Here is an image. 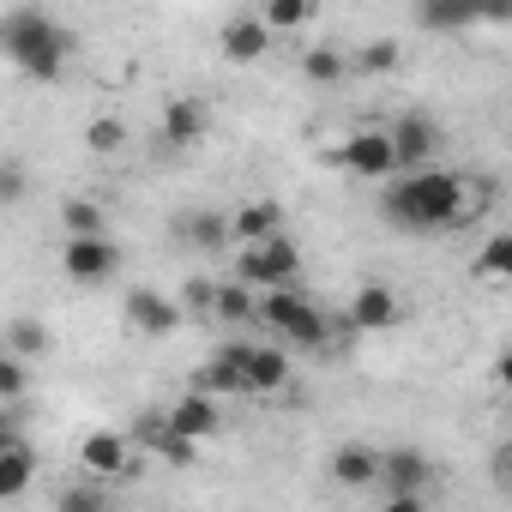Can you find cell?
I'll list each match as a JSON object with an SVG mask.
<instances>
[{"label": "cell", "mask_w": 512, "mask_h": 512, "mask_svg": "<svg viewBox=\"0 0 512 512\" xmlns=\"http://www.w3.org/2000/svg\"><path fill=\"white\" fill-rule=\"evenodd\" d=\"M380 217L398 235H446L470 217L464 181L440 163H416V169H392L380 181Z\"/></svg>", "instance_id": "1"}, {"label": "cell", "mask_w": 512, "mask_h": 512, "mask_svg": "<svg viewBox=\"0 0 512 512\" xmlns=\"http://www.w3.org/2000/svg\"><path fill=\"white\" fill-rule=\"evenodd\" d=\"M0 55H7L25 79L55 85L61 67H67V55H73V43H67V31H61L49 13L13 7V13H0Z\"/></svg>", "instance_id": "2"}, {"label": "cell", "mask_w": 512, "mask_h": 512, "mask_svg": "<svg viewBox=\"0 0 512 512\" xmlns=\"http://www.w3.org/2000/svg\"><path fill=\"white\" fill-rule=\"evenodd\" d=\"M253 320H260L284 350H326V344H332V320H326L308 296H296L290 284H284V290H260Z\"/></svg>", "instance_id": "3"}, {"label": "cell", "mask_w": 512, "mask_h": 512, "mask_svg": "<svg viewBox=\"0 0 512 512\" xmlns=\"http://www.w3.org/2000/svg\"><path fill=\"white\" fill-rule=\"evenodd\" d=\"M296 272H302V253H296V241L284 229L266 235V241H247L241 260H235V278L247 290H284V284H296Z\"/></svg>", "instance_id": "4"}, {"label": "cell", "mask_w": 512, "mask_h": 512, "mask_svg": "<svg viewBox=\"0 0 512 512\" xmlns=\"http://www.w3.org/2000/svg\"><path fill=\"white\" fill-rule=\"evenodd\" d=\"M428 476H434V464L422 458V452H410V446H398V452H380V488H386V500H392V512H422L428 506Z\"/></svg>", "instance_id": "5"}, {"label": "cell", "mask_w": 512, "mask_h": 512, "mask_svg": "<svg viewBox=\"0 0 512 512\" xmlns=\"http://www.w3.org/2000/svg\"><path fill=\"white\" fill-rule=\"evenodd\" d=\"M332 163H338L344 175H356V181H386V175L398 169L386 127H356V133H350V139L332 151Z\"/></svg>", "instance_id": "6"}, {"label": "cell", "mask_w": 512, "mask_h": 512, "mask_svg": "<svg viewBox=\"0 0 512 512\" xmlns=\"http://www.w3.org/2000/svg\"><path fill=\"white\" fill-rule=\"evenodd\" d=\"M61 272L73 278V284H109L115 272H121V247L109 241V235H67V247H61Z\"/></svg>", "instance_id": "7"}, {"label": "cell", "mask_w": 512, "mask_h": 512, "mask_svg": "<svg viewBox=\"0 0 512 512\" xmlns=\"http://www.w3.org/2000/svg\"><path fill=\"white\" fill-rule=\"evenodd\" d=\"M241 380L253 398L284 392L290 386V350L284 344H241Z\"/></svg>", "instance_id": "8"}, {"label": "cell", "mask_w": 512, "mask_h": 512, "mask_svg": "<svg viewBox=\"0 0 512 512\" xmlns=\"http://www.w3.org/2000/svg\"><path fill=\"white\" fill-rule=\"evenodd\" d=\"M127 326L133 332H145V338H169L175 326H181V302H169L163 290H127Z\"/></svg>", "instance_id": "9"}, {"label": "cell", "mask_w": 512, "mask_h": 512, "mask_svg": "<svg viewBox=\"0 0 512 512\" xmlns=\"http://www.w3.org/2000/svg\"><path fill=\"white\" fill-rule=\"evenodd\" d=\"M175 434H187V440H211L217 428H223V398H211V392H187V398H175L169 404V416H163Z\"/></svg>", "instance_id": "10"}, {"label": "cell", "mask_w": 512, "mask_h": 512, "mask_svg": "<svg viewBox=\"0 0 512 512\" xmlns=\"http://www.w3.org/2000/svg\"><path fill=\"white\" fill-rule=\"evenodd\" d=\"M416 25L428 37H464L482 25V0H416Z\"/></svg>", "instance_id": "11"}, {"label": "cell", "mask_w": 512, "mask_h": 512, "mask_svg": "<svg viewBox=\"0 0 512 512\" xmlns=\"http://www.w3.org/2000/svg\"><path fill=\"white\" fill-rule=\"evenodd\" d=\"M386 139H392V157H398V169L434 163V145H440V133H434V121H428V115H398V121L386 127Z\"/></svg>", "instance_id": "12"}, {"label": "cell", "mask_w": 512, "mask_h": 512, "mask_svg": "<svg viewBox=\"0 0 512 512\" xmlns=\"http://www.w3.org/2000/svg\"><path fill=\"white\" fill-rule=\"evenodd\" d=\"M223 61H235V67H253V61H266V49H272V31H266V19L260 13H241V19H229L223 25Z\"/></svg>", "instance_id": "13"}, {"label": "cell", "mask_w": 512, "mask_h": 512, "mask_svg": "<svg viewBox=\"0 0 512 512\" xmlns=\"http://www.w3.org/2000/svg\"><path fill=\"white\" fill-rule=\"evenodd\" d=\"M193 386H199V392H211V398H241V392H247V380H241V344L211 350V356H205V368L193 374Z\"/></svg>", "instance_id": "14"}, {"label": "cell", "mask_w": 512, "mask_h": 512, "mask_svg": "<svg viewBox=\"0 0 512 512\" xmlns=\"http://www.w3.org/2000/svg\"><path fill=\"white\" fill-rule=\"evenodd\" d=\"M356 332H386V326H398V296L386 290V284H362L356 296H350V314H344Z\"/></svg>", "instance_id": "15"}, {"label": "cell", "mask_w": 512, "mask_h": 512, "mask_svg": "<svg viewBox=\"0 0 512 512\" xmlns=\"http://www.w3.org/2000/svg\"><path fill=\"white\" fill-rule=\"evenodd\" d=\"M127 458H133L127 434H109V428L85 434V446H79V464H85L91 476H121V470H127Z\"/></svg>", "instance_id": "16"}, {"label": "cell", "mask_w": 512, "mask_h": 512, "mask_svg": "<svg viewBox=\"0 0 512 512\" xmlns=\"http://www.w3.org/2000/svg\"><path fill=\"white\" fill-rule=\"evenodd\" d=\"M284 229V205L278 199H253V205H241L235 217H229V235L235 241H266V235H278Z\"/></svg>", "instance_id": "17"}, {"label": "cell", "mask_w": 512, "mask_h": 512, "mask_svg": "<svg viewBox=\"0 0 512 512\" xmlns=\"http://www.w3.org/2000/svg\"><path fill=\"white\" fill-rule=\"evenodd\" d=\"M332 476H338L344 488H374V476H380V452L362 446V440H350V446L332 452Z\"/></svg>", "instance_id": "18"}, {"label": "cell", "mask_w": 512, "mask_h": 512, "mask_svg": "<svg viewBox=\"0 0 512 512\" xmlns=\"http://www.w3.org/2000/svg\"><path fill=\"white\" fill-rule=\"evenodd\" d=\"M163 139H169V145H193V139H205V103H193V97L163 103Z\"/></svg>", "instance_id": "19"}, {"label": "cell", "mask_w": 512, "mask_h": 512, "mask_svg": "<svg viewBox=\"0 0 512 512\" xmlns=\"http://www.w3.org/2000/svg\"><path fill=\"white\" fill-rule=\"evenodd\" d=\"M31 470H37V452L31 446H19V440L0 446V500H19L31 488Z\"/></svg>", "instance_id": "20"}, {"label": "cell", "mask_w": 512, "mask_h": 512, "mask_svg": "<svg viewBox=\"0 0 512 512\" xmlns=\"http://www.w3.org/2000/svg\"><path fill=\"white\" fill-rule=\"evenodd\" d=\"M205 302H211L217 320H253V302H260V290H247V284L235 278V284H217Z\"/></svg>", "instance_id": "21"}, {"label": "cell", "mask_w": 512, "mask_h": 512, "mask_svg": "<svg viewBox=\"0 0 512 512\" xmlns=\"http://www.w3.org/2000/svg\"><path fill=\"white\" fill-rule=\"evenodd\" d=\"M314 13H320V0H266L260 19H266V31L278 37V31H302Z\"/></svg>", "instance_id": "22"}, {"label": "cell", "mask_w": 512, "mask_h": 512, "mask_svg": "<svg viewBox=\"0 0 512 512\" xmlns=\"http://www.w3.org/2000/svg\"><path fill=\"white\" fill-rule=\"evenodd\" d=\"M506 272H512V235H494V241L476 253V278H482V284H506Z\"/></svg>", "instance_id": "23"}, {"label": "cell", "mask_w": 512, "mask_h": 512, "mask_svg": "<svg viewBox=\"0 0 512 512\" xmlns=\"http://www.w3.org/2000/svg\"><path fill=\"white\" fill-rule=\"evenodd\" d=\"M344 73H350V67H344L338 49H308V55H302V79H308V85H344Z\"/></svg>", "instance_id": "24"}, {"label": "cell", "mask_w": 512, "mask_h": 512, "mask_svg": "<svg viewBox=\"0 0 512 512\" xmlns=\"http://www.w3.org/2000/svg\"><path fill=\"white\" fill-rule=\"evenodd\" d=\"M7 350H13V356H25V362H37V356L49 350V326H43V320H31V314H25V320H13Z\"/></svg>", "instance_id": "25"}, {"label": "cell", "mask_w": 512, "mask_h": 512, "mask_svg": "<svg viewBox=\"0 0 512 512\" xmlns=\"http://www.w3.org/2000/svg\"><path fill=\"white\" fill-rule=\"evenodd\" d=\"M31 392V362L25 356H13V350H0V398H25Z\"/></svg>", "instance_id": "26"}, {"label": "cell", "mask_w": 512, "mask_h": 512, "mask_svg": "<svg viewBox=\"0 0 512 512\" xmlns=\"http://www.w3.org/2000/svg\"><path fill=\"white\" fill-rule=\"evenodd\" d=\"M85 145H91V151H97V157H115V151H121V145H127V127H121V121H115V115H97V121H91V127H85Z\"/></svg>", "instance_id": "27"}, {"label": "cell", "mask_w": 512, "mask_h": 512, "mask_svg": "<svg viewBox=\"0 0 512 512\" xmlns=\"http://www.w3.org/2000/svg\"><path fill=\"white\" fill-rule=\"evenodd\" d=\"M61 223H67V235H103V205L67 199V205H61Z\"/></svg>", "instance_id": "28"}, {"label": "cell", "mask_w": 512, "mask_h": 512, "mask_svg": "<svg viewBox=\"0 0 512 512\" xmlns=\"http://www.w3.org/2000/svg\"><path fill=\"white\" fill-rule=\"evenodd\" d=\"M187 235H193L199 247H223V241H229V217H217V211H193V217H187Z\"/></svg>", "instance_id": "29"}, {"label": "cell", "mask_w": 512, "mask_h": 512, "mask_svg": "<svg viewBox=\"0 0 512 512\" xmlns=\"http://www.w3.org/2000/svg\"><path fill=\"white\" fill-rule=\"evenodd\" d=\"M25 175H19V163H0V205H13V199H25Z\"/></svg>", "instance_id": "30"}, {"label": "cell", "mask_w": 512, "mask_h": 512, "mask_svg": "<svg viewBox=\"0 0 512 512\" xmlns=\"http://www.w3.org/2000/svg\"><path fill=\"white\" fill-rule=\"evenodd\" d=\"M362 67H368V73H392V67H398V43H374V49L362 55Z\"/></svg>", "instance_id": "31"}, {"label": "cell", "mask_w": 512, "mask_h": 512, "mask_svg": "<svg viewBox=\"0 0 512 512\" xmlns=\"http://www.w3.org/2000/svg\"><path fill=\"white\" fill-rule=\"evenodd\" d=\"M61 506H67V512H97L103 494H97V488H61Z\"/></svg>", "instance_id": "32"}, {"label": "cell", "mask_w": 512, "mask_h": 512, "mask_svg": "<svg viewBox=\"0 0 512 512\" xmlns=\"http://www.w3.org/2000/svg\"><path fill=\"white\" fill-rule=\"evenodd\" d=\"M512 19V0H482V25H506Z\"/></svg>", "instance_id": "33"}]
</instances>
